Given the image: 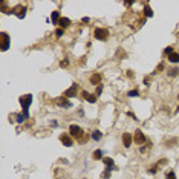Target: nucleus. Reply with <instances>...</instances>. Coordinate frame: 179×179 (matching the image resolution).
Here are the masks:
<instances>
[{
  "instance_id": "nucleus-1",
  "label": "nucleus",
  "mask_w": 179,
  "mask_h": 179,
  "mask_svg": "<svg viewBox=\"0 0 179 179\" xmlns=\"http://www.w3.org/2000/svg\"><path fill=\"white\" fill-rule=\"evenodd\" d=\"M69 135L74 138V139H77V141H81L84 138V132H83V129H81L80 125L71 124V125H69Z\"/></svg>"
},
{
  "instance_id": "nucleus-2",
  "label": "nucleus",
  "mask_w": 179,
  "mask_h": 179,
  "mask_svg": "<svg viewBox=\"0 0 179 179\" xmlns=\"http://www.w3.org/2000/svg\"><path fill=\"white\" fill-rule=\"evenodd\" d=\"M11 46V38L8 32H0V49L2 52H6Z\"/></svg>"
},
{
  "instance_id": "nucleus-3",
  "label": "nucleus",
  "mask_w": 179,
  "mask_h": 179,
  "mask_svg": "<svg viewBox=\"0 0 179 179\" xmlns=\"http://www.w3.org/2000/svg\"><path fill=\"white\" fill-rule=\"evenodd\" d=\"M93 37H95L96 40H100V42H106V40L109 38V31L104 29V28H95Z\"/></svg>"
},
{
  "instance_id": "nucleus-4",
  "label": "nucleus",
  "mask_w": 179,
  "mask_h": 179,
  "mask_svg": "<svg viewBox=\"0 0 179 179\" xmlns=\"http://www.w3.org/2000/svg\"><path fill=\"white\" fill-rule=\"evenodd\" d=\"M18 103L22 106V109L25 110V109H29V106L32 104V95L31 93H28V95H22L18 98Z\"/></svg>"
},
{
  "instance_id": "nucleus-5",
  "label": "nucleus",
  "mask_w": 179,
  "mask_h": 179,
  "mask_svg": "<svg viewBox=\"0 0 179 179\" xmlns=\"http://www.w3.org/2000/svg\"><path fill=\"white\" fill-rule=\"evenodd\" d=\"M60 141H61V144L64 147H72L74 145V138L69 135V133H61L60 135Z\"/></svg>"
},
{
  "instance_id": "nucleus-6",
  "label": "nucleus",
  "mask_w": 179,
  "mask_h": 179,
  "mask_svg": "<svg viewBox=\"0 0 179 179\" xmlns=\"http://www.w3.org/2000/svg\"><path fill=\"white\" fill-rule=\"evenodd\" d=\"M133 141H135L138 145H142V144H145V142H147V138H145V135L142 133V130L138 129L136 132H135V136H133Z\"/></svg>"
},
{
  "instance_id": "nucleus-7",
  "label": "nucleus",
  "mask_w": 179,
  "mask_h": 179,
  "mask_svg": "<svg viewBox=\"0 0 179 179\" xmlns=\"http://www.w3.org/2000/svg\"><path fill=\"white\" fill-rule=\"evenodd\" d=\"M81 96H83L87 103H90V104H95L96 101H98V96H96L95 93H89L87 90H81Z\"/></svg>"
},
{
  "instance_id": "nucleus-8",
  "label": "nucleus",
  "mask_w": 179,
  "mask_h": 179,
  "mask_svg": "<svg viewBox=\"0 0 179 179\" xmlns=\"http://www.w3.org/2000/svg\"><path fill=\"white\" fill-rule=\"evenodd\" d=\"M77 90H78V84L74 83L69 89H66V90H64V95H63V96H66V98H72V96H77Z\"/></svg>"
},
{
  "instance_id": "nucleus-9",
  "label": "nucleus",
  "mask_w": 179,
  "mask_h": 179,
  "mask_svg": "<svg viewBox=\"0 0 179 179\" xmlns=\"http://www.w3.org/2000/svg\"><path fill=\"white\" fill-rule=\"evenodd\" d=\"M28 118H29V110H28V109H25V110H23L22 113L15 115V123H17V124H23V123H25V121L28 120Z\"/></svg>"
},
{
  "instance_id": "nucleus-10",
  "label": "nucleus",
  "mask_w": 179,
  "mask_h": 179,
  "mask_svg": "<svg viewBox=\"0 0 179 179\" xmlns=\"http://www.w3.org/2000/svg\"><path fill=\"white\" fill-rule=\"evenodd\" d=\"M13 13L17 15V17L20 18V20H23L26 17V13H28V8L26 6H17L15 9H13Z\"/></svg>"
},
{
  "instance_id": "nucleus-11",
  "label": "nucleus",
  "mask_w": 179,
  "mask_h": 179,
  "mask_svg": "<svg viewBox=\"0 0 179 179\" xmlns=\"http://www.w3.org/2000/svg\"><path fill=\"white\" fill-rule=\"evenodd\" d=\"M121 139H123V145L125 149H129L130 145H132V142H133V136L130 135V133H123V136H121Z\"/></svg>"
},
{
  "instance_id": "nucleus-12",
  "label": "nucleus",
  "mask_w": 179,
  "mask_h": 179,
  "mask_svg": "<svg viewBox=\"0 0 179 179\" xmlns=\"http://www.w3.org/2000/svg\"><path fill=\"white\" fill-rule=\"evenodd\" d=\"M101 78H103V75L100 74V72H95V74L90 75V84H93V86H100L101 84Z\"/></svg>"
},
{
  "instance_id": "nucleus-13",
  "label": "nucleus",
  "mask_w": 179,
  "mask_h": 179,
  "mask_svg": "<svg viewBox=\"0 0 179 179\" xmlns=\"http://www.w3.org/2000/svg\"><path fill=\"white\" fill-rule=\"evenodd\" d=\"M167 162V159H161V161H158L155 165H152V167H149V170L147 172L150 173V174H156V172H158V168H159V165H162V164H165Z\"/></svg>"
},
{
  "instance_id": "nucleus-14",
  "label": "nucleus",
  "mask_w": 179,
  "mask_h": 179,
  "mask_svg": "<svg viewBox=\"0 0 179 179\" xmlns=\"http://www.w3.org/2000/svg\"><path fill=\"white\" fill-rule=\"evenodd\" d=\"M57 104H58L60 107H67V109L72 107V103L66 98V96H61V98H58V100H57Z\"/></svg>"
},
{
  "instance_id": "nucleus-15",
  "label": "nucleus",
  "mask_w": 179,
  "mask_h": 179,
  "mask_svg": "<svg viewBox=\"0 0 179 179\" xmlns=\"http://www.w3.org/2000/svg\"><path fill=\"white\" fill-rule=\"evenodd\" d=\"M58 26L61 28V29H66V28H69V26H71V18L61 17V18H60V22H58Z\"/></svg>"
},
{
  "instance_id": "nucleus-16",
  "label": "nucleus",
  "mask_w": 179,
  "mask_h": 179,
  "mask_svg": "<svg viewBox=\"0 0 179 179\" xmlns=\"http://www.w3.org/2000/svg\"><path fill=\"white\" fill-rule=\"evenodd\" d=\"M103 156H104V152L101 149H96L95 152L92 153V159H95V161H101V159H103Z\"/></svg>"
},
{
  "instance_id": "nucleus-17",
  "label": "nucleus",
  "mask_w": 179,
  "mask_h": 179,
  "mask_svg": "<svg viewBox=\"0 0 179 179\" xmlns=\"http://www.w3.org/2000/svg\"><path fill=\"white\" fill-rule=\"evenodd\" d=\"M60 11H52V14H51V20H52V25H58V22H60Z\"/></svg>"
},
{
  "instance_id": "nucleus-18",
  "label": "nucleus",
  "mask_w": 179,
  "mask_h": 179,
  "mask_svg": "<svg viewBox=\"0 0 179 179\" xmlns=\"http://www.w3.org/2000/svg\"><path fill=\"white\" fill-rule=\"evenodd\" d=\"M168 61L173 63V64H178L179 63V54H178V52H173V54L168 55Z\"/></svg>"
},
{
  "instance_id": "nucleus-19",
  "label": "nucleus",
  "mask_w": 179,
  "mask_h": 179,
  "mask_svg": "<svg viewBox=\"0 0 179 179\" xmlns=\"http://www.w3.org/2000/svg\"><path fill=\"white\" fill-rule=\"evenodd\" d=\"M90 136H92V139H93V141H96V142H98V141H101V138H103V133H101L100 130H93Z\"/></svg>"
},
{
  "instance_id": "nucleus-20",
  "label": "nucleus",
  "mask_w": 179,
  "mask_h": 179,
  "mask_svg": "<svg viewBox=\"0 0 179 179\" xmlns=\"http://www.w3.org/2000/svg\"><path fill=\"white\" fill-rule=\"evenodd\" d=\"M144 15L145 17H153V9L147 5V3H145V8H144Z\"/></svg>"
},
{
  "instance_id": "nucleus-21",
  "label": "nucleus",
  "mask_w": 179,
  "mask_h": 179,
  "mask_svg": "<svg viewBox=\"0 0 179 179\" xmlns=\"http://www.w3.org/2000/svg\"><path fill=\"white\" fill-rule=\"evenodd\" d=\"M127 96H129V98H135V96H139V90H138V89H132V90L127 92Z\"/></svg>"
},
{
  "instance_id": "nucleus-22",
  "label": "nucleus",
  "mask_w": 179,
  "mask_h": 179,
  "mask_svg": "<svg viewBox=\"0 0 179 179\" xmlns=\"http://www.w3.org/2000/svg\"><path fill=\"white\" fill-rule=\"evenodd\" d=\"M103 162H104V165H106V167H112V165H115V162H113L112 158H103Z\"/></svg>"
},
{
  "instance_id": "nucleus-23",
  "label": "nucleus",
  "mask_w": 179,
  "mask_h": 179,
  "mask_svg": "<svg viewBox=\"0 0 179 179\" xmlns=\"http://www.w3.org/2000/svg\"><path fill=\"white\" fill-rule=\"evenodd\" d=\"M178 74H179V69L178 67L168 69V77H178Z\"/></svg>"
},
{
  "instance_id": "nucleus-24",
  "label": "nucleus",
  "mask_w": 179,
  "mask_h": 179,
  "mask_svg": "<svg viewBox=\"0 0 179 179\" xmlns=\"http://www.w3.org/2000/svg\"><path fill=\"white\" fill-rule=\"evenodd\" d=\"M173 52H174V48H173V46H167V48H165V51H164V54L168 57L170 54H173Z\"/></svg>"
},
{
  "instance_id": "nucleus-25",
  "label": "nucleus",
  "mask_w": 179,
  "mask_h": 179,
  "mask_svg": "<svg viewBox=\"0 0 179 179\" xmlns=\"http://www.w3.org/2000/svg\"><path fill=\"white\" fill-rule=\"evenodd\" d=\"M147 149H152V142H145V145H142V147L139 149V152H142V153H144Z\"/></svg>"
},
{
  "instance_id": "nucleus-26",
  "label": "nucleus",
  "mask_w": 179,
  "mask_h": 179,
  "mask_svg": "<svg viewBox=\"0 0 179 179\" xmlns=\"http://www.w3.org/2000/svg\"><path fill=\"white\" fill-rule=\"evenodd\" d=\"M165 179H178V178H176V174H174V172L172 170V172H168L165 174Z\"/></svg>"
},
{
  "instance_id": "nucleus-27",
  "label": "nucleus",
  "mask_w": 179,
  "mask_h": 179,
  "mask_svg": "<svg viewBox=\"0 0 179 179\" xmlns=\"http://www.w3.org/2000/svg\"><path fill=\"white\" fill-rule=\"evenodd\" d=\"M67 66H69V60L67 58H64V60L60 61V67H67Z\"/></svg>"
},
{
  "instance_id": "nucleus-28",
  "label": "nucleus",
  "mask_w": 179,
  "mask_h": 179,
  "mask_svg": "<svg viewBox=\"0 0 179 179\" xmlns=\"http://www.w3.org/2000/svg\"><path fill=\"white\" fill-rule=\"evenodd\" d=\"M63 34H64V29H61V28H57V31H55L57 37H63Z\"/></svg>"
},
{
  "instance_id": "nucleus-29",
  "label": "nucleus",
  "mask_w": 179,
  "mask_h": 179,
  "mask_svg": "<svg viewBox=\"0 0 179 179\" xmlns=\"http://www.w3.org/2000/svg\"><path fill=\"white\" fill-rule=\"evenodd\" d=\"M101 92H103V84H100V86H96L95 95H96V96H98V95H101Z\"/></svg>"
},
{
  "instance_id": "nucleus-30",
  "label": "nucleus",
  "mask_w": 179,
  "mask_h": 179,
  "mask_svg": "<svg viewBox=\"0 0 179 179\" xmlns=\"http://www.w3.org/2000/svg\"><path fill=\"white\" fill-rule=\"evenodd\" d=\"M103 178H104V179H109V178H110V172H107V170H104V173H103Z\"/></svg>"
},
{
  "instance_id": "nucleus-31",
  "label": "nucleus",
  "mask_w": 179,
  "mask_h": 179,
  "mask_svg": "<svg viewBox=\"0 0 179 179\" xmlns=\"http://www.w3.org/2000/svg\"><path fill=\"white\" fill-rule=\"evenodd\" d=\"M161 69H164V64H158V67H156V71H155V72H158V71H161ZM155 72H153V74H155Z\"/></svg>"
},
{
  "instance_id": "nucleus-32",
  "label": "nucleus",
  "mask_w": 179,
  "mask_h": 179,
  "mask_svg": "<svg viewBox=\"0 0 179 179\" xmlns=\"http://www.w3.org/2000/svg\"><path fill=\"white\" fill-rule=\"evenodd\" d=\"M127 116H130V118H133V120H136V116H135V115H133V113H132V112H127Z\"/></svg>"
},
{
  "instance_id": "nucleus-33",
  "label": "nucleus",
  "mask_w": 179,
  "mask_h": 179,
  "mask_svg": "<svg viewBox=\"0 0 179 179\" xmlns=\"http://www.w3.org/2000/svg\"><path fill=\"white\" fill-rule=\"evenodd\" d=\"M51 125H52V127H57V125H58V123H57V121L54 120V121H51Z\"/></svg>"
},
{
  "instance_id": "nucleus-34",
  "label": "nucleus",
  "mask_w": 179,
  "mask_h": 179,
  "mask_svg": "<svg viewBox=\"0 0 179 179\" xmlns=\"http://www.w3.org/2000/svg\"><path fill=\"white\" fill-rule=\"evenodd\" d=\"M81 20H83V22H84V23H87V22H90V18H89V17H83V18H81Z\"/></svg>"
},
{
  "instance_id": "nucleus-35",
  "label": "nucleus",
  "mask_w": 179,
  "mask_h": 179,
  "mask_svg": "<svg viewBox=\"0 0 179 179\" xmlns=\"http://www.w3.org/2000/svg\"><path fill=\"white\" fill-rule=\"evenodd\" d=\"M127 77H129V78H133V74H132V71H127Z\"/></svg>"
},
{
  "instance_id": "nucleus-36",
  "label": "nucleus",
  "mask_w": 179,
  "mask_h": 179,
  "mask_svg": "<svg viewBox=\"0 0 179 179\" xmlns=\"http://www.w3.org/2000/svg\"><path fill=\"white\" fill-rule=\"evenodd\" d=\"M144 84H145V86H149V77H145V78H144Z\"/></svg>"
},
{
  "instance_id": "nucleus-37",
  "label": "nucleus",
  "mask_w": 179,
  "mask_h": 179,
  "mask_svg": "<svg viewBox=\"0 0 179 179\" xmlns=\"http://www.w3.org/2000/svg\"><path fill=\"white\" fill-rule=\"evenodd\" d=\"M176 113H179V106H178V109H176Z\"/></svg>"
},
{
  "instance_id": "nucleus-38",
  "label": "nucleus",
  "mask_w": 179,
  "mask_h": 179,
  "mask_svg": "<svg viewBox=\"0 0 179 179\" xmlns=\"http://www.w3.org/2000/svg\"><path fill=\"white\" fill-rule=\"evenodd\" d=\"M178 98H179V95H178Z\"/></svg>"
},
{
  "instance_id": "nucleus-39",
  "label": "nucleus",
  "mask_w": 179,
  "mask_h": 179,
  "mask_svg": "<svg viewBox=\"0 0 179 179\" xmlns=\"http://www.w3.org/2000/svg\"><path fill=\"white\" fill-rule=\"evenodd\" d=\"M83 179H86V178H83Z\"/></svg>"
}]
</instances>
